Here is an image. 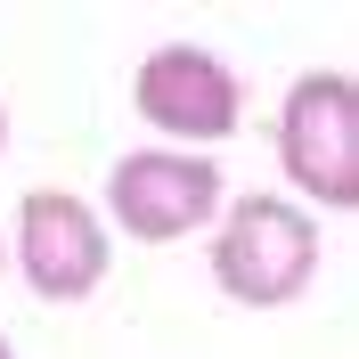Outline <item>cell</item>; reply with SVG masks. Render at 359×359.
<instances>
[{
  "instance_id": "1",
  "label": "cell",
  "mask_w": 359,
  "mask_h": 359,
  "mask_svg": "<svg viewBox=\"0 0 359 359\" xmlns=\"http://www.w3.org/2000/svg\"><path fill=\"white\" fill-rule=\"evenodd\" d=\"M318 212L294 196H237L212 221V286L245 311H286L318 278Z\"/></svg>"
},
{
  "instance_id": "4",
  "label": "cell",
  "mask_w": 359,
  "mask_h": 359,
  "mask_svg": "<svg viewBox=\"0 0 359 359\" xmlns=\"http://www.w3.org/2000/svg\"><path fill=\"white\" fill-rule=\"evenodd\" d=\"M107 237L123 229L131 245H180L221 221V163L180 156V147H131L107 172Z\"/></svg>"
},
{
  "instance_id": "3",
  "label": "cell",
  "mask_w": 359,
  "mask_h": 359,
  "mask_svg": "<svg viewBox=\"0 0 359 359\" xmlns=\"http://www.w3.org/2000/svg\"><path fill=\"white\" fill-rule=\"evenodd\" d=\"M131 107L147 131H163L188 156V147H221L237 123H245V82L221 49L204 41H156L131 74Z\"/></svg>"
},
{
  "instance_id": "2",
  "label": "cell",
  "mask_w": 359,
  "mask_h": 359,
  "mask_svg": "<svg viewBox=\"0 0 359 359\" xmlns=\"http://www.w3.org/2000/svg\"><path fill=\"white\" fill-rule=\"evenodd\" d=\"M278 172L302 212L359 204V82L343 66L294 74V90L278 98Z\"/></svg>"
},
{
  "instance_id": "8",
  "label": "cell",
  "mask_w": 359,
  "mask_h": 359,
  "mask_svg": "<svg viewBox=\"0 0 359 359\" xmlns=\"http://www.w3.org/2000/svg\"><path fill=\"white\" fill-rule=\"evenodd\" d=\"M0 359H17V351H8V335H0Z\"/></svg>"
},
{
  "instance_id": "5",
  "label": "cell",
  "mask_w": 359,
  "mask_h": 359,
  "mask_svg": "<svg viewBox=\"0 0 359 359\" xmlns=\"http://www.w3.org/2000/svg\"><path fill=\"white\" fill-rule=\"evenodd\" d=\"M17 269L41 302H90L107 286V262H114V237L98 221V204L74 196V188H33L17 204Z\"/></svg>"
},
{
  "instance_id": "6",
  "label": "cell",
  "mask_w": 359,
  "mask_h": 359,
  "mask_svg": "<svg viewBox=\"0 0 359 359\" xmlns=\"http://www.w3.org/2000/svg\"><path fill=\"white\" fill-rule=\"evenodd\" d=\"M0 147H8V107H0Z\"/></svg>"
},
{
  "instance_id": "7",
  "label": "cell",
  "mask_w": 359,
  "mask_h": 359,
  "mask_svg": "<svg viewBox=\"0 0 359 359\" xmlns=\"http://www.w3.org/2000/svg\"><path fill=\"white\" fill-rule=\"evenodd\" d=\"M0 269H8V237H0Z\"/></svg>"
}]
</instances>
